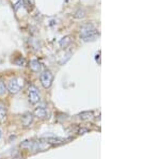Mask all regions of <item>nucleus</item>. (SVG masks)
Listing matches in <instances>:
<instances>
[{
    "mask_svg": "<svg viewBox=\"0 0 160 159\" xmlns=\"http://www.w3.org/2000/svg\"><path fill=\"white\" fill-rule=\"evenodd\" d=\"M98 35V31L94 27V25L91 22H87V24L82 25L81 29H80V37L83 40L84 42H89V41H94Z\"/></svg>",
    "mask_w": 160,
    "mask_h": 159,
    "instance_id": "nucleus-1",
    "label": "nucleus"
},
{
    "mask_svg": "<svg viewBox=\"0 0 160 159\" xmlns=\"http://www.w3.org/2000/svg\"><path fill=\"white\" fill-rule=\"evenodd\" d=\"M22 87H24V79L19 78V77H14V78L10 79V81L8 82L7 90L11 94H17Z\"/></svg>",
    "mask_w": 160,
    "mask_h": 159,
    "instance_id": "nucleus-2",
    "label": "nucleus"
},
{
    "mask_svg": "<svg viewBox=\"0 0 160 159\" xmlns=\"http://www.w3.org/2000/svg\"><path fill=\"white\" fill-rule=\"evenodd\" d=\"M20 147L27 151H32V152H37L38 150H44L43 147V141H33V140H26L20 144Z\"/></svg>",
    "mask_w": 160,
    "mask_h": 159,
    "instance_id": "nucleus-3",
    "label": "nucleus"
},
{
    "mask_svg": "<svg viewBox=\"0 0 160 159\" xmlns=\"http://www.w3.org/2000/svg\"><path fill=\"white\" fill-rule=\"evenodd\" d=\"M40 80H41V83L42 86L44 87L45 89H48L50 88L51 83H52V80H53V75L50 71L48 70H45L41 73V76H40Z\"/></svg>",
    "mask_w": 160,
    "mask_h": 159,
    "instance_id": "nucleus-4",
    "label": "nucleus"
},
{
    "mask_svg": "<svg viewBox=\"0 0 160 159\" xmlns=\"http://www.w3.org/2000/svg\"><path fill=\"white\" fill-rule=\"evenodd\" d=\"M28 97H29V102L32 105L38 104L41 101L40 92H38V90L35 86L29 87V89H28Z\"/></svg>",
    "mask_w": 160,
    "mask_h": 159,
    "instance_id": "nucleus-5",
    "label": "nucleus"
},
{
    "mask_svg": "<svg viewBox=\"0 0 160 159\" xmlns=\"http://www.w3.org/2000/svg\"><path fill=\"white\" fill-rule=\"evenodd\" d=\"M41 140H42L44 143H46L47 145H59L65 142L64 139L56 138V137H48V138H44V139H41Z\"/></svg>",
    "mask_w": 160,
    "mask_h": 159,
    "instance_id": "nucleus-6",
    "label": "nucleus"
},
{
    "mask_svg": "<svg viewBox=\"0 0 160 159\" xmlns=\"http://www.w3.org/2000/svg\"><path fill=\"white\" fill-rule=\"evenodd\" d=\"M34 115L40 119H46L48 117V111L45 107L43 106H38V108H35L34 110Z\"/></svg>",
    "mask_w": 160,
    "mask_h": 159,
    "instance_id": "nucleus-7",
    "label": "nucleus"
},
{
    "mask_svg": "<svg viewBox=\"0 0 160 159\" xmlns=\"http://www.w3.org/2000/svg\"><path fill=\"white\" fill-rule=\"evenodd\" d=\"M30 68L35 73H42L43 72V64L38 60L30 61Z\"/></svg>",
    "mask_w": 160,
    "mask_h": 159,
    "instance_id": "nucleus-8",
    "label": "nucleus"
},
{
    "mask_svg": "<svg viewBox=\"0 0 160 159\" xmlns=\"http://www.w3.org/2000/svg\"><path fill=\"white\" fill-rule=\"evenodd\" d=\"M22 123H24L25 126H30L33 123V115L31 113H26L22 117Z\"/></svg>",
    "mask_w": 160,
    "mask_h": 159,
    "instance_id": "nucleus-9",
    "label": "nucleus"
},
{
    "mask_svg": "<svg viewBox=\"0 0 160 159\" xmlns=\"http://www.w3.org/2000/svg\"><path fill=\"white\" fill-rule=\"evenodd\" d=\"M71 43H72V37L71 35H66V37H64L60 41V46L62 48H66L68 46H69Z\"/></svg>",
    "mask_w": 160,
    "mask_h": 159,
    "instance_id": "nucleus-10",
    "label": "nucleus"
},
{
    "mask_svg": "<svg viewBox=\"0 0 160 159\" xmlns=\"http://www.w3.org/2000/svg\"><path fill=\"white\" fill-rule=\"evenodd\" d=\"M7 107L2 102H0V122L4 121L7 117Z\"/></svg>",
    "mask_w": 160,
    "mask_h": 159,
    "instance_id": "nucleus-11",
    "label": "nucleus"
},
{
    "mask_svg": "<svg viewBox=\"0 0 160 159\" xmlns=\"http://www.w3.org/2000/svg\"><path fill=\"white\" fill-rule=\"evenodd\" d=\"M86 16V11H84L83 9H78V10H76L74 13H73V17L74 18H83V17Z\"/></svg>",
    "mask_w": 160,
    "mask_h": 159,
    "instance_id": "nucleus-12",
    "label": "nucleus"
},
{
    "mask_svg": "<svg viewBox=\"0 0 160 159\" xmlns=\"http://www.w3.org/2000/svg\"><path fill=\"white\" fill-rule=\"evenodd\" d=\"M79 117L81 120H83V121H89V120H91L93 117V112L91 111H86V112H82V113L79 114Z\"/></svg>",
    "mask_w": 160,
    "mask_h": 159,
    "instance_id": "nucleus-13",
    "label": "nucleus"
},
{
    "mask_svg": "<svg viewBox=\"0 0 160 159\" xmlns=\"http://www.w3.org/2000/svg\"><path fill=\"white\" fill-rule=\"evenodd\" d=\"M7 86L4 84V81L2 80L1 78H0V96H6L7 95Z\"/></svg>",
    "mask_w": 160,
    "mask_h": 159,
    "instance_id": "nucleus-14",
    "label": "nucleus"
},
{
    "mask_svg": "<svg viewBox=\"0 0 160 159\" xmlns=\"http://www.w3.org/2000/svg\"><path fill=\"white\" fill-rule=\"evenodd\" d=\"M14 63L18 66H24L26 64V60L24 57H17L16 59L14 60Z\"/></svg>",
    "mask_w": 160,
    "mask_h": 159,
    "instance_id": "nucleus-15",
    "label": "nucleus"
},
{
    "mask_svg": "<svg viewBox=\"0 0 160 159\" xmlns=\"http://www.w3.org/2000/svg\"><path fill=\"white\" fill-rule=\"evenodd\" d=\"M13 159H24V155L22 153H16L14 155V157H13Z\"/></svg>",
    "mask_w": 160,
    "mask_h": 159,
    "instance_id": "nucleus-16",
    "label": "nucleus"
},
{
    "mask_svg": "<svg viewBox=\"0 0 160 159\" xmlns=\"http://www.w3.org/2000/svg\"><path fill=\"white\" fill-rule=\"evenodd\" d=\"M88 132L87 128H81V129H79V130H78V134H79V135H82L83 132Z\"/></svg>",
    "mask_w": 160,
    "mask_h": 159,
    "instance_id": "nucleus-17",
    "label": "nucleus"
},
{
    "mask_svg": "<svg viewBox=\"0 0 160 159\" xmlns=\"http://www.w3.org/2000/svg\"><path fill=\"white\" fill-rule=\"evenodd\" d=\"M1 137H2V132H1V129H0V139H1Z\"/></svg>",
    "mask_w": 160,
    "mask_h": 159,
    "instance_id": "nucleus-18",
    "label": "nucleus"
}]
</instances>
